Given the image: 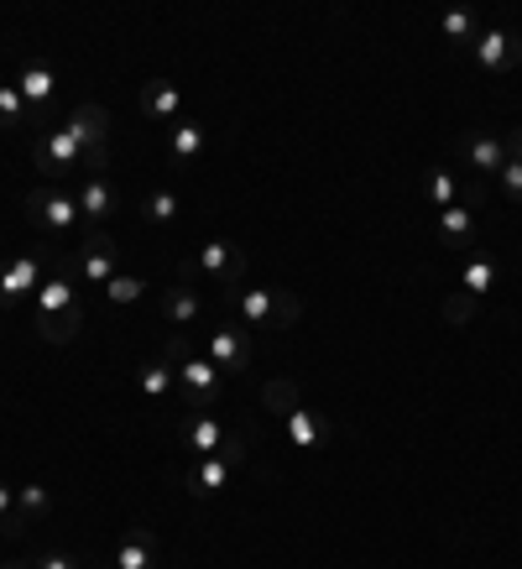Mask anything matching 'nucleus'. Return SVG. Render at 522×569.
I'll return each instance as SVG.
<instances>
[{"label":"nucleus","mask_w":522,"mask_h":569,"mask_svg":"<svg viewBox=\"0 0 522 569\" xmlns=\"http://www.w3.org/2000/svg\"><path fill=\"white\" fill-rule=\"evenodd\" d=\"M439 313H444V324L465 330V324H475V319H481V298H471V293H450Z\"/></svg>","instance_id":"33"},{"label":"nucleus","mask_w":522,"mask_h":569,"mask_svg":"<svg viewBox=\"0 0 522 569\" xmlns=\"http://www.w3.org/2000/svg\"><path fill=\"white\" fill-rule=\"evenodd\" d=\"M261 403H266V413H277V418H287L293 407H304V392H298V381L272 377V381H261Z\"/></svg>","instance_id":"28"},{"label":"nucleus","mask_w":522,"mask_h":569,"mask_svg":"<svg viewBox=\"0 0 522 569\" xmlns=\"http://www.w3.org/2000/svg\"><path fill=\"white\" fill-rule=\"evenodd\" d=\"M434 236L444 240L450 251H465V257H471L475 251V210H465V204L444 210L439 214V225H434Z\"/></svg>","instance_id":"19"},{"label":"nucleus","mask_w":522,"mask_h":569,"mask_svg":"<svg viewBox=\"0 0 522 569\" xmlns=\"http://www.w3.org/2000/svg\"><path fill=\"white\" fill-rule=\"evenodd\" d=\"M193 277H210L220 287H240V277H246V251H240L236 240H204L193 251Z\"/></svg>","instance_id":"6"},{"label":"nucleus","mask_w":522,"mask_h":569,"mask_svg":"<svg viewBox=\"0 0 522 569\" xmlns=\"http://www.w3.org/2000/svg\"><path fill=\"white\" fill-rule=\"evenodd\" d=\"M204 351H210V360L225 371V377H246L251 360H257V345H251V334L240 330V324H214Z\"/></svg>","instance_id":"7"},{"label":"nucleus","mask_w":522,"mask_h":569,"mask_svg":"<svg viewBox=\"0 0 522 569\" xmlns=\"http://www.w3.org/2000/svg\"><path fill=\"white\" fill-rule=\"evenodd\" d=\"M183 486H189V497H199V501L220 497V491L230 486V460H225V454H204L199 465L183 471Z\"/></svg>","instance_id":"14"},{"label":"nucleus","mask_w":522,"mask_h":569,"mask_svg":"<svg viewBox=\"0 0 522 569\" xmlns=\"http://www.w3.org/2000/svg\"><path fill=\"white\" fill-rule=\"evenodd\" d=\"M439 32H444V43L460 52L475 48V37H481V22H475V11H465V5H450L444 16H439Z\"/></svg>","instance_id":"24"},{"label":"nucleus","mask_w":522,"mask_h":569,"mask_svg":"<svg viewBox=\"0 0 522 569\" xmlns=\"http://www.w3.org/2000/svg\"><path fill=\"white\" fill-rule=\"evenodd\" d=\"M178 214H183V199H178L173 189H152V193H146L142 220L152 225V230H173V225H178Z\"/></svg>","instance_id":"26"},{"label":"nucleus","mask_w":522,"mask_h":569,"mask_svg":"<svg viewBox=\"0 0 522 569\" xmlns=\"http://www.w3.org/2000/svg\"><path fill=\"white\" fill-rule=\"evenodd\" d=\"M173 371H178V392H183V403L210 407L214 398H220V366H214V360L189 356V360H178Z\"/></svg>","instance_id":"12"},{"label":"nucleus","mask_w":522,"mask_h":569,"mask_svg":"<svg viewBox=\"0 0 522 569\" xmlns=\"http://www.w3.org/2000/svg\"><path fill=\"white\" fill-rule=\"evenodd\" d=\"M304 319V298L293 287H272V324L266 330H293Z\"/></svg>","instance_id":"29"},{"label":"nucleus","mask_w":522,"mask_h":569,"mask_svg":"<svg viewBox=\"0 0 522 569\" xmlns=\"http://www.w3.org/2000/svg\"><path fill=\"white\" fill-rule=\"evenodd\" d=\"M116 569H163V548L152 538V527H126V533H120Z\"/></svg>","instance_id":"13"},{"label":"nucleus","mask_w":522,"mask_h":569,"mask_svg":"<svg viewBox=\"0 0 522 569\" xmlns=\"http://www.w3.org/2000/svg\"><path fill=\"white\" fill-rule=\"evenodd\" d=\"M16 90H22L26 110L43 120V110H48L52 95H58V73H52L48 58H26L22 69H16Z\"/></svg>","instance_id":"10"},{"label":"nucleus","mask_w":522,"mask_h":569,"mask_svg":"<svg viewBox=\"0 0 522 569\" xmlns=\"http://www.w3.org/2000/svg\"><path fill=\"white\" fill-rule=\"evenodd\" d=\"M475 69H486V73H507L512 63L522 58V43H518V32L512 26H481V37H475Z\"/></svg>","instance_id":"8"},{"label":"nucleus","mask_w":522,"mask_h":569,"mask_svg":"<svg viewBox=\"0 0 522 569\" xmlns=\"http://www.w3.org/2000/svg\"><path fill=\"white\" fill-rule=\"evenodd\" d=\"M58 126H63L73 142H79V157L110 152V110H105V105H95V99H84V105L63 110V120H58Z\"/></svg>","instance_id":"4"},{"label":"nucleus","mask_w":522,"mask_h":569,"mask_svg":"<svg viewBox=\"0 0 522 569\" xmlns=\"http://www.w3.org/2000/svg\"><path fill=\"white\" fill-rule=\"evenodd\" d=\"M26 116H32V110H26L22 90H16L11 79H0V131H16Z\"/></svg>","instance_id":"31"},{"label":"nucleus","mask_w":522,"mask_h":569,"mask_svg":"<svg viewBox=\"0 0 522 569\" xmlns=\"http://www.w3.org/2000/svg\"><path fill=\"white\" fill-rule=\"evenodd\" d=\"M79 324H84V313H58V319H32V330H37V340H48V345H69L73 334H79Z\"/></svg>","instance_id":"30"},{"label":"nucleus","mask_w":522,"mask_h":569,"mask_svg":"<svg viewBox=\"0 0 522 569\" xmlns=\"http://www.w3.org/2000/svg\"><path fill=\"white\" fill-rule=\"evenodd\" d=\"M497 287V261L481 257V251H471L465 257V272H460V293H471V298H486Z\"/></svg>","instance_id":"27"},{"label":"nucleus","mask_w":522,"mask_h":569,"mask_svg":"<svg viewBox=\"0 0 522 569\" xmlns=\"http://www.w3.org/2000/svg\"><path fill=\"white\" fill-rule=\"evenodd\" d=\"M454 152H460V157L481 173V183H486V178H497L501 163H507V142H501L497 131H465V137L454 142Z\"/></svg>","instance_id":"11"},{"label":"nucleus","mask_w":522,"mask_h":569,"mask_svg":"<svg viewBox=\"0 0 522 569\" xmlns=\"http://www.w3.org/2000/svg\"><path fill=\"white\" fill-rule=\"evenodd\" d=\"M204 142H210V131H204L199 120H173V126H167V157H173V163H193V157L204 152Z\"/></svg>","instance_id":"21"},{"label":"nucleus","mask_w":522,"mask_h":569,"mask_svg":"<svg viewBox=\"0 0 522 569\" xmlns=\"http://www.w3.org/2000/svg\"><path fill=\"white\" fill-rule=\"evenodd\" d=\"M137 387H142L146 403H167V398L178 392V371H173V366L157 356V360H146L142 371H137Z\"/></svg>","instance_id":"23"},{"label":"nucleus","mask_w":522,"mask_h":569,"mask_svg":"<svg viewBox=\"0 0 522 569\" xmlns=\"http://www.w3.org/2000/svg\"><path fill=\"white\" fill-rule=\"evenodd\" d=\"M178 444H189V450L204 460V454H220V444H225V428H220V418H210V413H193V418L178 424Z\"/></svg>","instance_id":"18"},{"label":"nucleus","mask_w":522,"mask_h":569,"mask_svg":"<svg viewBox=\"0 0 522 569\" xmlns=\"http://www.w3.org/2000/svg\"><path fill=\"white\" fill-rule=\"evenodd\" d=\"M26 220H32V230H43V236H73V230L84 225L79 199H73L69 189H58V183H43V189L26 193Z\"/></svg>","instance_id":"2"},{"label":"nucleus","mask_w":522,"mask_h":569,"mask_svg":"<svg viewBox=\"0 0 522 569\" xmlns=\"http://www.w3.org/2000/svg\"><path fill=\"white\" fill-rule=\"evenodd\" d=\"M32 167H37L43 178H52V183H58L69 167H79V142H73L63 126H52V131H43V137L32 142Z\"/></svg>","instance_id":"9"},{"label":"nucleus","mask_w":522,"mask_h":569,"mask_svg":"<svg viewBox=\"0 0 522 569\" xmlns=\"http://www.w3.org/2000/svg\"><path fill=\"white\" fill-rule=\"evenodd\" d=\"M204 313V298L193 293V283H173V287H163V319H173L178 330L183 324H193Z\"/></svg>","instance_id":"22"},{"label":"nucleus","mask_w":522,"mask_h":569,"mask_svg":"<svg viewBox=\"0 0 522 569\" xmlns=\"http://www.w3.org/2000/svg\"><path fill=\"white\" fill-rule=\"evenodd\" d=\"M283 428H287V439H293L298 450H324V444L334 439V424L330 418H319L313 407H293V413L283 418Z\"/></svg>","instance_id":"15"},{"label":"nucleus","mask_w":522,"mask_h":569,"mask_svg":"<svg viewBox=\"0 0 522 569\" xmlns=\"http://www.w3.org/2000/svg\"><path fill=\"white\" fill-rule=\"evenodd\" d=\"M73 199H79V214L90 220V230H105V220L120 210V193L110 189V178H90V183L73 193Z\"/></svg>","instance_id":"16"},{"label":"nucleus","mask_w":522,"mask_h":569,"mask_svg":"<svg viewBox=\"0 0 522 569\" xmlns=\"http://www.w3.org/2000/svg\"><path fill=\"white\" fill-rule=\"evenodd\" d=\"M32 565H37V569H84L79 559H73V554H58V548H48V554H37Z\"/></svg>","instance_id":"36"},{"label":"nucleus","mask_w":522,"mask_h":569,"mask_svg":"<svg viewBox=\"0 0 522 569\" xmlns=\"http://www.w3.org/2000/svg\"><path fill=\"white\" fill-rule=\"evenodd\" d=\"M424 193H428V204H434V210L444 214V210H454V204H460V193H465V183L454 178L450 167H428V173H424Z\"/></svg>","instance_id":"25"},{"label":"nucleus","mask_w":522,"mask_h":569,"mask_svg":"<svg viewBox=\"0 0 522 569\" xmlns=\"http://www.w3.org/2000/svg\"><path fill=\"white\" fill-rule=\"evenodd\" d=\"M137 105H142L146 120H183V116H178V110H183V95H178V84H173V79H146Z\"/></svg>","instance_id":"17"},{"label":"nucleus","mask_w":522,"mask_h":569,"mask_svg":"<svg viewBox=\"0 0 522 569\" xmlns=\"http://www.w3.org/2000/svg\"><path fill=\"white\" fill-rule=\"evenodd\" d=\"M501 142H507V157H518V163H522V126L512 131V137H501Z\"/></svg>","instance_id":"38"},{"label":"nucleus","mask_w":522,"mask_h":569,"mask_svg":"<svg viewBox=\"0 0 522 569\" xmlns=\"http://www.w3.org/2000/svg\"><path fill=\"white\" fill-rule=\"evenodd\" d=\"M0 569H37V565H32V559H5Z\"/></svg>","instance_id":"39"},{"label":"nucleus","mask_w":522,"mask_h":569,"mask_svg":"<svg viewBox=\"0 0 522 569\" xmlns=\"http://www.w3.org/2000/svg\"><path fill=\"white\" fill-rule=\"evenodd\" d=\"M48 257H37V251H16V257L0 261V313H26L32 309V298H37V287L48 283Z\"/></svg>","instance_id":"1"},{"label":"nucleus","mask_w":522,"mask_h":569,"mask_svg":"<svg viewBox=\"0 0 522 569\" xmlns=\"http://www.w3.org/2000/svg\"><path fill=\"white\" fill-rule=\"evenodd\" d=\"M73 261H79V277L84 283H110V277H120V240L105 236V230H84L79 236V246H73Z\"/></svg>","instance_id":"5"},{"label":"nucleus","mask_w":522,"mask_h":569,"mask_svg":"<svg viewBox=\"0 0 522 569\" xmlns=\"http://www.w3.org/2000/svg\"><path fill=\"white\" fill-rule=\"evenodd\" d=\"M48 512H52V491H48V486H37V481L16 486V538L32 533V527L48 518Z\"/></svg>","instance_id":"20"},{"label":"nucleus","mask_w":522,"mask_h":569,"mask_svg":"<svg viewBox=\"0 0 522 569\" xmlns=\"http://www.w3.org/2000/svg\"><path fill=\"white\" fill-rule=\"evenodd\" d=\"M497 183H501V193H512V199L522 204V163H518V157H507V163H501Z\"/></svg>","instance_id":"35"},{"label":"nucleus","mask_w":522,"mask_h":569,"mask_svg":"<svg viewBox=\"0 0 522 569\" xmlns=\"http://www.w3.org/2000/svg\"><path fill=\"white\" fill-rule=\"evenodd\" d=\"M0 533L16 538V486H5V481H0Z\"/></svg>","instance_id":"34"},{"label":"nucleus","mask_w":522,"mask_h":569,"mask_svg":"<svg viewBox=\"0 0 522 569\" xmlns=\"http://www.w3.org/2000/svg\"><path fill=\"white\" fill-rule=\"evenodd\" d=\"M142 293H146V277H131V272H120V277H110V283H105V298H110V309H131Z\"/></svg>","instance_id":"32"},{"label":"nucleus","mask_w":522,"mask_h":569,"mask_svg":"<svg viewBox=\"0 0 522 569\" xmlns=\"http://www.w3.org/2000/svg\"><path fill=\"white\" fill-rule=\"evenodd\" d=\"M220 454L230 460V471H236V465H246V439H240V434H225V444H220Z\"/></svg>","instance_id":"37"},{"label":"nucleus","mask_w":522,"mask_h":569,"mask_svg":"<svg viewBox=\"0 0 522 569\" xmlns=\"http://www.w3.org/2000/svg\"><path fill=\"white\" fill-rule=\"evenodd\" d=\"M79 261L73 257H52V272L48 283L37 287V298H32V309H26V319H58V313H84V304H79Z\"/></svg>","instance_id":"3"}]
</instances>
